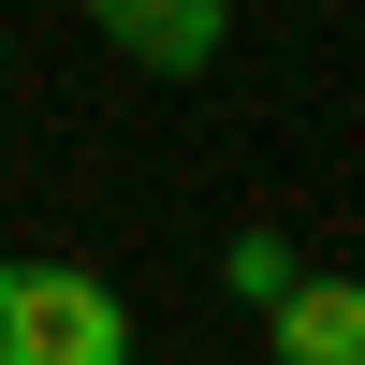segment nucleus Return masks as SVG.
Here are the masks:
<instances>
[{
    "mask_svg": "<svg viewBox=\"0 0 365 365\" xmlns=\"http://www.w3.org/2000/svg\"><path fill=\"white\" fill-rule=\"evenodd\" d=\"M0 365H132V307L88 263H0Z\"/></svg>",
    "mask_w": 365,
    "mask_h": 365,
    "instance_id": "1",
    "label": "nucleus"
},
{
    "mask_svg": "<svg viewBox=\"0 0 365 365\" xmlns=\"http://www.w3.org/2000/svg\"><path fill=\"white\" fill-rule=\"evenodd\" d=\"M103 15V44L132 58V73H220V44H234V0H88Z\"/></svg>",
    "mask_w": 365,
    "mask_h": 365,
    "instance_id": "2",
    "label": "nucleus"
},
{
    "mask_svg": "<svg viewBox=\"0 0 365 365\" xmlns=\"http://www.w3.org/2000/svg\"><path fill=\"white\" fill-rule=\"evenodd\" d=\"M263 351L278 365H365V278H322L307 263V278L263 307Z\"/></svg>",
    "mask_w": 365,
    "mask_h": 365,
    "instance_id": "3",
    "label": "nucleus"
},
{
    "mask_svg": "<svg viewBox=\"0 0 365 365\" xmlns=\"http://www.w3.org/2000/svg\"><path fill=\"white\" fill-rule=\"evenodd\" d=\"M292 278H307V249H292V234H278V220H249V234H234V249H220V292H234V307H249V322H263V307H278V292H292Z\"/></svg>",
    "mask_w": 365,
    "mask_h": 365,
    "instance_id": "4",
    "label": "nucleus"
},
{
    "mask_svg": "<svg viewBox=\"0 0 365 365\" xmlns=\"http://www.w3.org/2000/svg\"><path fill=\"white\" fill-rule=\"evenodd\" d=\"M0 88H15V29H0Z\"/></svg>",
    "mask_w": 365,
    "mask_h": 365,
    "instance_id": "5",
    "label": "nucleus"
}]
</instances>
